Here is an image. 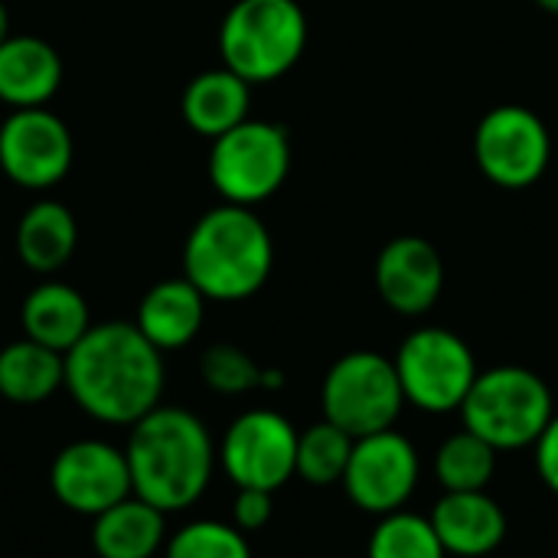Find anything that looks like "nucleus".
Masks as SVG:
<instances>
[{"instance_id":"9","label":"nucleus","mask_w":558,"mask_h":558,"mask_svg":"<svg viewBox=\"0 0 558 558\" xmlns=\"http://www.w3.org/2000/svg\"><path fill=\"white\" fill-rule=\"evenodd\" d=\"M474 160L494 186L530 190L553 160L549 128L526 105H497L474 131Z\"/></svg>"},{"instance_id":"25","label":"nucleus","mask_w":558,"mask_h":558,"mask_svg":"<svg viewBox=\"0 0 558 558\" xmlns=\"http://www.w3.org/2000/svg\"><path fill=\"white\" fill-rule=\"evenodd\" d=\"M366 558H448V553L428 517L396 510L376 520L366 543Z\"/></svg>"},{"instance_id":"19","label":"nucleus","mask_w":558,"mask_h":558,"mask_svg":"<svg viewBox=\"0 0 558 558\" xmlns=\"http://www.w3.org/2000/svg\"><path fill=\"white\" fill-rule=\"evenodd\" d=\"M163 546L167 513H160L137 494L124 497L92 520V549L98 558H154Z\"/></svg>"},{"instance_id":"11","label":"nucleus","mask_w":558,"mask_h":558,"mask_svg":"<svg viewBox=\"0 0 558 558\" xmlns=\"http://www.w3.org/2000/svg\"><path fill=\"white\" fill-rule=\"evenodd\" d=\"M298 428L271 409L242 412L219 441V468L239 487L281 490L298 468Z\"/></svg>"},{"instance_id":"20","label":"nucleus","mask_w":558,"mask_h":558,"mask_svg":"<svg viewBox=\"0 0 558 558\" xmlns=\"http://www.w3.org/2000/svg\"><path fill=\"white\" fill-rule=\"evenodd\" d=\"M20 324L29 340L62 356L92 330L85 298L72 284H62V281L36 284L20 307Z\"/></svg>"},{"instance_id":"24","label":"nucleus","mask_w":558,"mask_h":558,"mask_svg":"<svg viewBox=\"0 0 558 558\" xmlns=\"http://www.w3.org/2000/svg\"><path fill=\"white\" fill-rule=\"evenodd\" d=\"M353 441L356 438H350L343 428H337L327 418L307 425L298 435L294 477H301L307 487H333V484H340L343 474H347V464H350Z\"/></svg>"},{"instance_id":"14","label":"nucleus","mask_w":558,"mask_h":558,"mask_svg":"<svg viewBox=\"0 0 558 558\" xmlns=\"http://www.w3.org/2000/svg\"><path fill=\"white\" fill-rule=\"evenodd\" d=\"M376 291L383 304L402 317L428 314L445 291V262L422 235H399L376 255Z\"/></svg>"},{"instance_id":"12","label":"nucleus","mask_w":558,"mask_h":558,"mask_svg":"<svg viewBox=\"0 0 558 558\" xmlns=\"http://www.w3.org/2000/svg\"><path fill=\"white\" fill-rule=\"evenodd\" d=\"M75 144L49 108H13L0 124V170L23 190H49L72 170Z\"/></svg>"},{"instance_id":"10","label":"nucleus","mask_w":558,"mask_h":558,"mask_svg":"<svg viewBox=\"0 0 558 558\" xmlns=\"http://www.w3.org/2000/svg\"><path fill=\"white\" fill-rule=\"evenodd\" d=\"M422 458L412 438L396 428L353 441L347 474L340 481L350 504L366 517H389L405 510L418 490Z\"/></svg>"},{"instance_id":"17","label":"nucleus","mask_w":558,"mask_h":558,"mask_svg":"<svg viewBox=\"0 0 558 558\" xmlns=\"http://www.w3.org/2000/svg\"><path fill=\"white\" fill-rule=\"evenodd\" d=\"M62 85V59L39 36L0 43V101L10 108H46Z\"/></svg>"},{"instance_id":"21","label":"nucleus","mask_w":558,"mask_h":558,"mask_svg":"<svg viewBox=\"0 0 558 558\" xmlns=\"http://www.w3.org/2000/svg\"><path fill=\"white\" fill-rule=\"evenodd\" d=\"M78 245V222L72 209L56 199L33 203L16 222V255L36 275L59 271Z\"/></svg>"},{"instance_id":"16","label":"nucleus","mask_w":558,"mask_h":558,"mask_svg":"<svg viewBox=\"0 0 558 558\" xmlns=\"http://www.w3.org/2000/svg\"><path fill=\"white\" fill-rule=\"evenodd\" d=\"M206 320V298L186 278L157 281L137 304L134 327L160 350H183L190 347Z\"/></svg>"},{"instance_id":"2","label":"nucleus","mask_w":558,"mask_h":558,"mask_svg":"<svg viewBox=\"0 0 558 558\" xmlns=\"http://www.w3.org/2000/svg\"><path fill=\"white\" fill-rule=\"evenodd\" d=\"M131 487L160 513L190 510L213 484L219 448L209 428L180 405H157L128 435Z\"/></svg>"},{"instance_id":"7","label":"nucleus","mask_w":558,"mask_h":558,"mask_svg":"<svg viewBox=\"0 0 558 558\" xmlns=\"http://www.w3.org/2000/svg\"><path fill=\"white\" fill-rule=\"evenodd\" d=\"M405 409L392 356L373 350L343 353L324 376L320 412L350 438H366L396 428Z\"/></svg>"},{"instance_id":"6","label":"nucleus","mask_w":558,"mask_h":558,"mask_svg":"<svg viewBox=\"0 0 558 558\" xmlns=\"http://www.w3.org/2000/svg\"><path fill=\"white\" fill-rule=\"evenodd\" d=\"M399 386L405 405L425 415H451L461 412L481 366L474 350L448 327H418L412 330L396 356Z\"/></svg>"},{"instance_id":"1","label":"nucleus","mask_w":558,"mask_h":558,"mask_svg":"<svg viewBox=\"0 0 558 558\" xmlns=\"http://www.w3.org/2000/svg\"><path fill=\"white\" fill-rule=\"evenodd\" d=\"M163 386V353L134 324H98L65 353V389L101 425L131 428L160 405Z\"/></svg>"},{"instance_id":"26","label":"nucleus","mask_w":558,"mask_h":558,"mask_svg":"<svg viewBox=\"0 0 558 558\" xmlns=\"http://www.w3.org/2000/svg\"><path fill=\"white\" fill-rule=\"evenodd\" d=\"M163 558H252L248 536L222 520H193L167 536Z\"/></svg>"},{"instance_id":"30","label":"nucleus","mask_w":558,"mask_h":558,"mask_svg":"<svg viewBox=\"0 0 558 558\" xmlns=\"http://www.w3.org/2000/svg\"><path fill=\"white\" fill-rule=\"evenodd\" d=\"M10 36V13H7V7H3V0H0V43Z\"/></svg>"},{"instance_id":"18","label":"nucleus","mask_w":558,"mask_h":558,"mask_svg":"<svg viewBox=\"0 0 558 558\" xmlns=\"http://www.w3.org/2000/svg\"><path fill=\"white\" fill-rule=\"evenodd\" d=\"M248 105H252V85L226 65L199 72L180 98L183 121L199 137L209 141L248 121Z\"/></svg>"},{"instance_id":"3","label":"nucleus","mask_w":558,"mask_h":558,"mask_svg":"<svg viewBox=\"0 0 558 558\" xmlns=\"http://www.w3.org/2000/svg\"><path fill=\"white\" fill-rule=\"evenodd\" d=\"M275 268L268 226L248 206L222 203L196 219L183 245V278L206 301L235 304L265 288Z\"/></svg>"},{"instance_id":"8","label":"nucleus","mask_w":558,"mask_h":558,"mask_svg":"<svg viewBox=\"0 0 558 558\" xmlns=\"http://www.w3.org/2000/svg\"><path fill=\"white\" fill-rule=\"evenodd\" d=\"M291 170V137L275 121H242L209 150V183L232 206H258L271 199Z\"/></svg>"},{"instance_id":"5","label":"nucleus","mask_w":558,"mask_h":558,"mask_svg":"<svg viewBox=\"0 0 558 558\" xmlns=\"http://www.w3.org/2000/svg\"><path fill=\"white\" fill-rule=\"evenodd\" d=\"M307 46V16L298 0H235L219 26L222 65L248 85L288 75Z\"/></svg>"},{"instance_id":"31","label":"nucleus","mask_w":558,"mask_h":558,"mask_svg":"<svg viewBox=\"0 0 558 558\" xmlns=\"http://www.w3.org/2000/svg\"><path fill=\"white\" fill-rule=\"evenodd\" d=\"M536 3H539V7H543L546 13H556V16H558V0H536Z\"/></svg>"},{"instance_id":"13","label":"nucleus","mask_w":558,"mask_h":558,"mask_svg":"<svg viewBox=\"0 0 558 558\" xmlns=\"http://www.w3.org/2000/svg\"><path fill=\"white\" fill-rule=\"evenodd\" d=\"M49 487L65 510L88 520H95L98 513L111 510L114 504L134 494L128 454L98 438L65 445L52 458Z\"/></svg>"},{"instance_id":"28","label":"nucleus","mask_w":558,"mask_h":558,"mask_svg":"<svg viewBox=\"0 0 558 558\" xmlns=\"http://www.w3.org/2000/svg\"><path fill=\"white\" fill-rule=\"evenodd\" d=\"M275 517V494L255 490V487H239L232 500V526H239L245 536L258 533L271 523Z\"/></svg>"},{"instance_id":"15","label":"nucleus","mask_w":558,"mask_h":558,"mask_svg":"<svg viewBox=\"0 0 558 558\" xmlns=\"http://www.w3.org/2000/svg\"><path fill=\"white\" fill-rule=\"evenodd\" d=\"M428 520L448 556L484 558L507 539V510L487 490L441 494Z\"/></svg>"},{"instance_id":"29","label":"nucleus","mask_w":558,"mask_h":558,"mask_svg":"<svg viewBox=\"0 0 558 558\" xmlns=\"http://www.w3.org/2000/svg\"><path fill=\"white\" fill-rule=\"evenodd\" d=\"M533 461H536V474L546 484V490L558 497V412L546 425V432L539 435V441L533 445Z\"/></svg>"},{"instance_id":"4","label":"nucleus","mask_w":558,"mask_h":558,"mask_svg":"<svg viewBox=\"0 0 558 558\" xmlns=\"http://www.w3.org/2000/svg\"><path fill=\"white\" fill-rule=\"evenodd\" d=\"M556 415L549 383L526 366L481 369L464 405L461 422L497 451H523L539 441Z\"/></svg>"},{"instance_id":"23","label":"nucleus","mask_w":558,"mask_h":558,"mask_svg":"<svg viewBox=\"0 0 558 558\" xmlns=\"http://www.w3.org/2000/svg\"><path fill=\"white\" fill-rule=\"evenodd\" d=\"M497 448H490L474 432L461 428L448 435L435 451V481L445 494L487 490L497 474Z\"/></svg>"},{"instance_id":"27","label":"nucleus","mask_w":558,"mask_h":558,"mask_svg":"<svg viewBox=\"0 0 558 558\" xmlns=\"http://www.w3.org/2000/svg\"><path fill=\"white\" fill-rule=\"evenodd\" d=\"M203 383L219 396H245L262 389V366L235 343H213L199 360Z\"/></svg>"},{"instance_id":"22","label":"nucleus","mask_w":558,"mask_h":558,"mask_svg":"<svg viewBox=\"0 0 558 558\" xmlns=\"http://www.w3.org/2000/svg\"><path fill=\"white\" fill-rule=\"evenodd\" d=\"M65 389V356L23 337L0 350V396L13 405H39Z\"/></svg>"}]
</instances>
